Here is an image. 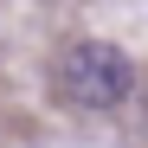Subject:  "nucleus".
Returning <instances> with one entry per match:
<instances>
[{"label": "nucleus", "instance_id": "nucleus-1", "mask_svg": "<svg viewBox=\"0 0 148 148\" xmlns=\"http://www.w3.org/2000/svg\"><path fill=\"white\" fill-rule=\"evenodd\" d=\"M58 97L77 110H122L135 97V64L110 39H84L58 58Z\"/></svg>", "mask_w": 148, "mask_h": 148}, {"label": "nucleus", "instance_id": "nucleus-2", "mask_svg": "<svg viewBox=\"0 0 148 148\" xmlns=\"http://www.w3.org/2000/svg\"><path fill=\"white\" fill-rule=\"evenodd\" d=\"M142 135H148V97H142Z\"/></svg>", "mask_w": 148, "mask_h": 148}]
</instances>
